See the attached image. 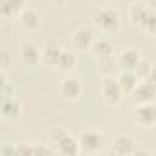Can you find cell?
<instances>
[{"instance_id":"6da1fadb","label":"cell","mask_w":156,"mask_h":156,"mask_svg":"<svg viewBox=\"0 0 156 156\" xmlns=\"http://www.w3.org/2000/svg\"><path fill=\"white\" fill-rule=\"evenodd\" d=\"M94 26L102 33H115L121 26V17L116 9L110 6H102L96 10L93 16Z\"/></svg>"},{"instance_id":"7a4b0ae2","label":"cell","mask_w":156,"mask_h":156,"mask_svg":"<svg viewBox=\"0 0 156 156\" xmlns=\"http://www.w3.org/2000/svg\"><path fill=\"white\" fill-rule=\"evenodd\" d=\"M78 143L80 151L85 154H95L104 147L105 138L100 130L85 129L80 132L78 136Z\"/></svg>"},{"instance_id":"3957f363","label":"cell","mask_w":156,"mask_h":156,"mask_svg":"<svg viewBox=\"0 0 156 156\" xmlns=\"http://www.w3.org/2000/svg\"><path fill=\"white\" fill-rule=\"evenodd\" d=\"M132 118L140 128H152L156 124V106L152 102L135 105L132 111Z\"/></svg>"},{"instance_id":"277c9868","label":"cell","mask_w":156,"mask_h":156,"mask_svg":"<svg viewBox=\"0 0 156 156\" xmlns=\"http://www.w3.org/2000/svg\"><path fill=\"white\" fill-rule=\"evenodd\" d=\"M100 91H101V95L104 98V100L108 104V105H117L121 99H122V89L121 87L118 85V82L116 78L113 77H105L102 80H101V84H100Z\"/></svg>"},{"instance_id":"5b68a950","label":"cell","mask_w":156,"mask_h":156,"mask_svg":"<svg viewBox=\"0 0 156 156\" xmlns=\"http://www.w3.org/2000/svg\"><path fill=\"white\" fill-rule=\"evenodd\" d=\"M130 94H132V99L135 105L152 102L156 98V87L152 85L146 79H144V80L138 82L136 87Z\"/></svg>"},{"instance_id":"8992f818","label":"cell","mask_w":156,"mask_h":156,"mask_svg":"<svg viewBox=\"0 0 156 156\" xmlns=\"http://www.w3.org/2000/svg\"><path fill=\"white\" fill-rule=\"evenodd\" d=\"M21 113V102L15 96L1 98V118L4 122L13 123L20 119Z\"/></svg>"},{"instance_id":"52a82bcc","label":"cell","mask_w":156,"mask_h":156,"mask_svg":"<svg viewBox=\"0 0 156 156\" xmlns=\"http://www.w3.org/2000/svg\"><path fill=\"white\" fill-rule=\"evenodd\" d=\"M72 48L76 51L79 52H85L89 49L91 50L93 45H94V34L89 28H78L73 35H72Z\"/></svg>"},{"instance_id":"ba28073f","label":"cell","mask_w":156,"mask_h":156,"mask_svg":"<svg viewBox=\"0 0 156 156\" xmlns=\"http://www.w3.org/2000/svg\"><path fill=\"white\" fill-rule=\"evenodd\" d=\"M136 147L135 140L130 134L119 133L113 138L111 145V154L113 155H129L133 154Z\"/></svg>"},{"instance_id":"9c48e42d","label":"cell","mask_w":156,"mask_h":156,"mask_svg":"<svg viewBox=\"0 0 156 156\" xmlns=\"http://www.w3.org/2000/svg\"><path fill=\"white\" fill-rule=\"evenodd\" d=\"M82 83L76 77H67L60 84V95L67 101H76L82 94Z\"/></svg>"},{"instance_id":"30bf717a","label":"cell","mask_w":156,"mask_h":156,"mask_svg":"<svg viewBox=\"0 0 156 156\" xmlns=\"http://www.w3.org/2000/svg\"><path fill=\"white\" fill-rule=\"evenodd\" d=\"M18 56H20L21 61L23 62V65L28 68L35 67L41 58L38 48L30 41H24L20 45Z\"/></svg>"},{"instance_id":"8fae6325","label":"cell","mask_w":156,"mask_h":156,"mask_svg":"<svg viewBox=\"0 0 156 156\" xmlns=\"http://www.w3.org/2000/svg\"><path fill=\"white\" fill-rule=\"evenodd\" d=\"M18 21L21 27L27 32H35L40 27V17L32 9H23L20 11Z\"/></svg>"},{"instance_id":"7c38bea8","label":"cell","mask_w":156,"mask_h":156,"mask_svg":"<svg viewBox=\"0 0 156 156\" xmlns=\"http://www.w3.org/2000/svg\"><path fill=\"white\" fill-rule=\"evenodd\" d=\"M55 145H56V151L62 154V155L73 156L80 151L78 138H74L69 133H67L65 136H62Z\"/></svg>"},{"instance_id":"4fadbf2b","label":"cell","mask_w":156,"mask_h":156,"mask_svg":"<svg viewBox=\"0 0 156 156\" xmlns=\"http://www.w3.org/2000/svg\"><path fill=\"white\" fill-rule=\"evenodd\" d=\"M116 79H117L118 85L121 87L123 94H130L139 82L138 77L135 76V73L132 69H122Z\"/></svg>"},{"instance_id":"5bb4252c","label":"cell","mask_w":156,"mask_h":156,"mask_svg":"<svg viewBox=\"0 0 156 156\" xmlns=\"http://www.w3.org/2000/svg\"><path fill=\"white\" fill-rule=\"evenodd\" d=\"M140 58L141 57H140L139 51H136L134 49H126L119 54V56L117 58V65L121 69H132L133 71Z\"/></svg>"},{"instance_id":"9a60e30c","label":"cell","mask_w":156,"mask_h":156,"mask_svg":"<svg viewBox=\"0 0 156 156\" xmlns=\"http://www.w3.org/2000/svg\"><path fill=\"white\" fill-rule=\"evenodd\" d=\"M62 48L55 43V41H50V43H46V45L44 46V51H43V55H41V58L50 66L55 67L61 52H62Z\"/></svg>"},{"instance_id":"2e32d148","label":"cell","mask_w":156,"mask_h":156,"mask_svg":"<svg viewBox=\"0 0 156 156\" xmlns=\"http://www.w3.org/2000/svg\"><path fill=\"white\" fill-rule=\"evenodd\" d=\"M26 0H1V13L4 18L17 16L24 9Z\"/></svg>"},{"instance_id":"e0dca14e","label":"cell","mask_w":156,"mask_h":156,"mask_svg":"<svg viewBox=\"0 0 156 156\" xmlns=\"http://www.w3.org/2000/svg\"><path fill=\"white\" fill-rule=\"evenodd\" d=\"M77 65V58H76V55L69 51V50H62L56 65H55V68L62 71V72H69L72 71Z\"/></svg>"},{"instance_id":"ac0fdd59","label":"cell","mask_w":156,"mask_h":156,"mask_svg":"<svg viewBox=\"0 0 156 156\" xmlns=\"http://www.w3.org/2000/svg\"><path fill=\"white\" fill-rule=\"evenodd\" d=\"M136 27L147 34H156V11L149 9V11Z\"/></svg>"},{"instance_id":"d6986e66","label":"cell","mask_w":156,"mask_h":156,"mask_svg":"<svg viewBox=\"0 0 156 156\" xmlns=\"http://www.w3.org/2000/svg\"><path fill=\"white\" fill-rule=\"evenodd\" d=\"M149 6L145 2H134L130 5L129 7V18L132 21V23L136 27L140 21L144 18V16L146 15V12L149 11Z\"/></svg>"},{"instance_id":"ffe728a7","label":"cell","mask_w":156,"mask_h":156,"mask_svg":"<svg viewBox=\"0 0 156 156\" xmlns=\"http://www.w3.org/2000/svg\"><path fill=\"white\" fill-rule=\"evenodd\" d=\"M91 51L98 58L107 57V56L113 55V46L107 40H99V41L94 43V45L91 48Z\"/></svg>"},{"instance_id":"44dd1931","label":"cell","mask_w":156,"mask_h":156,"mask_svg":"<svg viewBox=\"0 0 156 156\" xmlns=\"http://www.w3.org/2000/svg\"><path fill=\"white\" fill-rule=\"evenodd\" d=\"M98 67L101 73L110 74L118 67V65H117V60H115L112 56H107V57L98 58Z\"/></svg>"},{"instance_id":"7402d4cb","label":"cell","mask_w":156,"mask_h":156,"mask_svg":"<svg viewBox=\"0 0 156 156\" xmlns=\"http://www.w3.org/2000/svg\"><path fill=\"white\" fill-rule=\"evenodd\" d=\"M150 69H151V63L144 58H140L139 62L135 65L133 72L135 73V76L138 77V79L140 80H144L147 78L149 73H150Z\"/></svg>"},{"instance_id":"603a6c76","label":"cell","mask_w":156,"mask_h":156,"mask_svg":"<svg viewBox=\"0 0 156 156\" xmlns=\"http://www.w3.org/2000/svg\"><path fill=\"white\" fill-rule=\"evenodd\" d=\"M68 132L65 129V128H62V127H52V128H50V130H49V136H50V139L56 144L62 136H65L66 134H67Z\"/></svg>"},{"instance_id":"cb8c5ba5","label":"cell","mask_w":156,"mask_h":156,"mask_svg":"<svg viewBox=\"0 0 156 156\" xmlns=\"http://www.w3.org/2000/svg\"><path fill=\"white\" fill-rule=\"evenodd\" d=\"M56 151L48 145H44V144L33 145V155H52Z\"/></svg>"},{"instance_id":"d4e9b609","label":"cell","mask_w":156,"mask_h":156,"mask_svg":"<svg viewBox=\"0 0 156 156\" xmlns=\"http://www.w3.org/2000/svg\"><path fill=\"white\" fill-rule=\"evenodd\" d=\"M17 154L20 155H29L33 154V144H29L27 141H20L16 144Z\"/></svg>"},{"instance_id":"484cf974","label":"cell","mask_w":156,"mask_h":156,"mask_svg":"<svg viewBox=\"0 0 156 156\" xmlns=\"http://www.w3.org/2000/svg\"><path fill=\"white\" fill-rule=\"evenodd\" d=\"M10 96H13V87L2 78V83H1V98H10Z\"/></svg>"},{"instance_id":"4316f807","label":"cell","mask_w":156,"mask_h":156,"mask_svg":"<svg viewBox=\"0 0 156 156\" xmlns=\"http://www.w3.org/2000/svg\"><path fill=\"white\" fill-rule=\"evenodd\" d=\"M0 154H1V155H12V154H17L16 144H10V145L2 144L1 147H0Z\"/></svg>"},{"instance_id":"83f0119b","label":"cell","mask_w":156,"mask_h":156,"mask_svg":"<svg viewBox=\"0 0 156 156\" xmlns=\"http://www.w3.org/2000/svg\"><path fill=\"white\" fill-rule=\"evenodd\" d=\"M146 80L156 87V63L151 65V69H150V73H149V76L146 78Z\"/></svg>"},{"instance_id":"f1b7e54d","label":"cell","mask_w":156,"mask_h":156,"mask_svg":"<svg viewBox=\"0 0 156 156\" xmlns=\"http://www.w3.org/2000/svg\"><path fill=\"white\" fill-rule=\"evenodd\" d=\"M7 58H10V55L6 52V51H2L1 52V67L2 68H6V61H7Z\"/></svg>"},{"instance_id":"f546056e","label":"cell","mask_w":156,"mask_h":156,"mask_svg":"<svg viewBox=\"0 0 156 156\" xmlns=\"http://www.w3.org/2000/svg\"><path fill=\"white\" fill-rule=\"evenodd\" d=\"M145 4H146L150 9H152V10L156 11V0H145Z\"/></svg>"},{"instance_id":"4dcf8cb0","label":"cell","mask_w":156,"mask_h":156,"mask_svg":"<svg viewBox=\"0 0 156 156\" xmlns=\"http://www.w3.org/2000/svg\"><path fill=\"white\" fill-rule=\"evenodd\" d=\"M52 4H55V5H61V4H63L65 2V0H50Z\"/></svg>"}]
</instances>
